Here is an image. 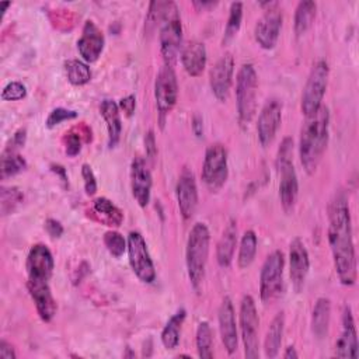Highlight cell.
<instances>
[{
    "instance_id": "obj_41",
    "label": "cell",
    "mask_w": 359,
    "mask_h": 359,
    "mask_svg": "<svg viewBox=\"0 0 359 359\" xmlns=\"http://www.w3.org/2000/svg\"><path fill=\"white\" fill-rule=\"evenodd\" d=\"M27 87L21 81H10L1 90L3 101H18L25 98Z\"/></svg>"
},
{
    "instance_id": "obj_27",
    "label": "cell",
    "mask_w": 359,
    "mask_h": 359,
    "mask_svg": "<svg viewBox=\"0 0 359 359\" xmlns=\"http://www.w3.org/2000/svg\"><path fill=\"white\" fill-rule=\"evenodd\" d=\"M100 112L105 121L107 132H108V147L112 149L119 143L122 133V121H121V109L114 100L105 98L101 102Z\"/></svg>"
},
{
    "instance_id": "obj_18",
    "label": "cell",
    "mask_w": 359,
    "mask_h": 359,
    "mask_svg": "<svg viewBox=\"0 0 359 359\" xmlns=\"http://www.w3.org/2000/svg\"><path fill=\"white\" fill-rule=\"evenodd\" d=\"M151 172L144 158L136 156L130 164V189L140 208H146L151 195Z\"/></svg>"
},
{
    "instance_id": "obj_19",
    "label": "cell",
    "mask_w": 359,
    "mask_h": 359,
    "mask_svg": "<svg viewBox=\"0 0 359 359\" xmlns=\"http://www.w3.org/2000/svg\"><path fill=\"white\" fill-rule=\"evenodd\" d=\"M219 320V332L224 349L229 355L234 353L238 346V334H237V323L236 313L233 307V302L229 296H224L217 311Z\"/></svg>"
},
{
    "instance_id": "obj_38",
    "label": "cell",
    "mask_w": 359,
    "mask_h": 359,
    "mask_svg": "<svg viewBox=\"0 0 359 359\" xmlns=\"http://www.w3.org/2000/svg\"><path fill=\"white\" fill-rule=\"evenodd\" d=\"M24 195L17 187H1L0 189V213L1 216L11 215L22 202Z\"/></svg>"
},
{
    "instance_id": "obj_29",
    "label": "cell",
    "mask_w": 359,
    "mask_h": 359,
    "mask_svg": "<svg viewBox=\"0 0 359 359\" xmlns=\"http://www.w3.org/2000/svg\"><path fill=\"white\" fill-rule=\"evenodd\" d=\"M283 331H285V313L279 311L272 318L265 335L264 352L266 358L273 359L278 356L282 345V339H283Z\"/></svg>"
},
{
    "instance_id": "obj_30",
    "label": "cell",
    "mask_w": 359,
    "mask_h": 359,
    "mask_svg": "<svg viewBox=\"0 0 359 359\" xmlns=\"http://www.w3.org/2000/svg\"><path fill=\"white\" fill-rule=\"evenodd\" d=\"M187 311L185 309H178L165 323L163 331H161V344L165 349H175L180 344V334L181 327L185 321Z\"/></svg>"
},
{
    "instance_id": "obj_26",
    "label": "cell",
    "mask_w": 359,
    "mask_h": 359,
    "mask_svg": "<svg viewBox=\"0 0 359 359\" xmlns=\"http://www.w3.org/2000/svg\"><path fill=\"white\" fill-rule=\"evenodd\" d=\"M237 245V223L230 219L223 229V233L216 245V261L219 266L229 268L234 258V251Z\"/></svg>"
},
{
    "instance_id": "obj_7",
    "label": "cell",
    "mask_w": 359,
    "mask_h": 359,
    "mask_svg": "<svg viewBox=\"0 0 359 359\" xmlns=\"http://www.w3.org/2000/svg\"><path fill=\"white\" fill-rule=\"evenodd\" d=\"M285 255L280 250L272 251L264 261L259 272V297L264 304L275 302L283 290Z\"/></svg>"
},
{
    "instance_id": "obj_32",
    "label": "cell",
    "mask_w": 359,
    "mask_h": 359,
    "mask_svg": "<svg viewBox=\"0 0 359 359\" xmlns=\"http://www.w3.org/2000/svg\"><path fill=\"white\" fill-rule=\"evenodd\" d=\"M316 11H317V4L311 0H303L297 4L294 11V20H293V28L297 36L303 35L311 27L316 18Z\"/></svg>"
},
{
    "instance_id": "obj_12",
    "label": "cell",
    "mask_w": 359,
    "mask_h": 359,
    "mask_svg": "<svg viewBox=\"0 0 359 359\" xmlns=\"http://www.w3.org/2000/svg\"><path fill=\"white\" fill-rule=\"evenodd\" d=\"M282 21H283V14L276 3H272L265 10V13L258 18L254 27V38L262 49L269 50L275 48L280 34Z\"/></svg>"
},
{
    "instance_id": "obj_36",
    "label": "cell",
    "mask_w": 359,
    "mask_h": 359,
    "mask_svg": "<svg viewBox=\"0 0 359 359\" xmlns=\"http://www.w3.org/2000/svg\"><path fill=\"white\" fill-rule=\"evenodd\" d=\"M27 168L25 158L18 151H4L1 153V165L0 174L1 180H7L8 177L17 175L18 172Z\"/></svg>"
},
{
    "instance_id": "obj_47",
    "label": "cell",
    "mask_w": 359,
    "mask_h": 359,
    "mask_svg": "<svg viewBox=\"0 0 359 359\" xmlns=\"http://www.w3.org/2000/svg\"><path fill=\"white\" fill-rule=\"evenodd\" d=\"M0 358L1 359H15L17 358L13 345L10 342H7L6 339L0 341Z\"/></svg>"
},
{
    "instance_id": "obj_3",
    "label": "cell",
    "mask_w": 359,
    "mask_h": 359,
    "mask_svg": "<svg viewBox=\"0 0 359 359\" xmlns=\"http://www.w3.org/2000/svg\"><path fill=\"white\" fill-rule=\"evenodd\" d=\"M209 243L210 233L208 226L205 223H195L188 234L185 248L187 273L191 286L194 287L195 292L201 290V286L205 279L206 264L209 257Z\"/></svg>"
},
{
    "instance_id": "obj_35",
    "label": "cell",
    "mask_w": 359,
    "mask_h": 359,
    "mask_svg": "<svg viewBox=\"0 0 359 359\" xmlns=\"http://www.w3.org/2000/svg\"><path fill=\"white\" fill-rule=\"evenodd\" d=\"M196 351L198 356L202 359L213 358V334L208 321H201L196 327Z\"/></svg>"
},
{
    "instance_id": "obj_4",
    "label": "cell",
    "mask_w": 359,
    "mask_h": 359,
    "mask_svg": "<svg viewBox=\"0 0 359 359\" xmlns=\"http://www.w3.org/2000/svg\"><path fill=\"white\" fill-rule=\"evenodd\" d=\"M160 52L165 66L174 67L177 63L181 43H182V25L178 7L174 1H164L161 20L158 24Z\"/></svg>"
},
{
    "instance_id": "obj_31",
    "label": "cell",
    "mask_w": 359,
    "mask_h": 359,
    "mask_svg": "<svg viewBox=\"0 0 359 359\" xmlns=\"http://www.w3.org/2000/svg\"><path fill=\"white\" fill-rule=\"evenodd\" d=\"M91 142V129L81 122L80 125L72 128L63 136V146L67 156L74 157L81 151L83 143Z\"/></svg>"
},
{
    "instance_id": "obj_24",
    "label": "cell",
    "mask_w": 359,
    "mask_h": 359,
    "mask_svg": "<svg viewBox=\"0 0 359 359\" xmlns=\"http://www.w3.org/2000/svg\"><path fill=\"white\" fill-rule=\"evenodd\" d=\"M208 52L203 42L191 41L181 49V63L191 77H198L205 70Z\"/></svg>"
},
{
    "instance_id": "obj_2",
    "label": "cell",
    "mask_w": 359,
    "mask_h": 359,
    "mask_svg": "<svg viewBox=\"0 0 359 359\" xmlns=\"http://www.w3.org/2000/svg\"><path fill=\"white\" fill-rule=\"evenodd\" d=\"M330 136V111L321 105L317 112L306 116L299 139V157L307 174H313L327 149Z\"/></svg>"
},
{
    "instance_id": "obj_39",
    "label": "cell",
    "mask_w": 359,
    "mask_h": 359,
    "mask_svg": "<svg viewBox=\"0 0 359 359\" xmlns=\"http://www.w3.org/2000/svg\"><path fill=\"white\" fill-rule=\"evenodd\" d=\"M104 245L108 250V252L115 257L119 258L123 255V252L126 251L128 247V240L116 230H108L104 234Z\"/></svg>"
},
{
    "instance_id": "obj_17",
    "label": "cell",
    "mask_w": 359,
    "mask_h": 359,
    "mask_svg": "<svg viewBox=\"0 0 359 359\" xmlns=\"http://www.w3.org/2000/svg\"><path fill=\"white\" fill-rule=\"evenodd\" d=\"M309 269H310L309 251L304 243L299 237H296L292 240L289 245V276L296 293H300L303 290Z\"/></svg>"
},
{
    "instance_id": "obj_48",
    "label": "cell",
    "mask_w": 359,
    "mask_h": 359,
    "mask_svg": "<svg viewBox=\"0 0 359 359\" xmlns=\"http://www.w3.org/2000/svg\"><path fill=\"white\" fill-rule=\"evenodd\" d=\"M192 132L196 137H201L203 133V119L201 115H194L192 118Z\"/></svg>"
},
{
    "instance_id": "obj_49",
    "label": "cell",
    "mask_w": 359,
    "mask_h": 359,
    "mask_svg": "<svg viewBox=\"0 0 359 359\" xmlns=\"http://www.w3.org/2000/svg\"><path fill=\"white\" fill-rule=\"evenodd\" d=\"M50 171L55 172L60 178L62 182L67 184V172H66V168L63 165H60V164H50Z\"/></svg>"
},
{
    "instance_id": "obj_28",
    "label": "cell",
    "mask_w": 359,
    "mask_h": 359,
    "mask_svg": "<svg viewBox=\"0 0 359 359\" xmlns=\"http://www.w3.org/2000/svg\"><path fill=\"white\" fill-rule=\"evenodd\" d=\"M331 320V302L328 297H318L311 311V332L316 338L323 339L328 334Z\"/></svg>"
},
{
    "instance_id": "obj_23",
    "label": "cell",
    "mask_w": 359,
    "mask_h": 359,
    "mask_svg": "<svg viewBox=\"0 0 359 359\" xmlns=\"http://www.w3.org/2000/svg\"><path fill=\"white\" fill-rule=\"evenodd\" d=\"M335 356L342 359L358 358V334L353 314L349 306H345L342 311V330L335 342Z\"/></svg>"
},
{
    "instance_id": "obj_37",
    "label": "cell",
    "mask_w": 359,
    "mask_h": 359,
    "mask_svg": "<svg viewBox=\"0 0 359 359\" xmlns=\"http://www.w3.org/2000/svg\"><path fill=\"white\" fill-rule=\"evenodd\" d=\"M241 21H243V3L241 1H233L230 4L229 18H227V24H226V28H224V32H223L222 45H227L229 42H231L234 39V36L240 31Z\"/></svg>"
},
{
    "instance_id": "obj_1",
    "label": "cell",
    "mask_w": 359,
    "mask_h": 359,
    "mask_svg": "<svg viewBox=\"0 0 359 359\" xmlns=\"http://www.w3.org/2000/svg\"><path fill=\"white\" fill-rule=\"evenodd\" d=\"M328 243L339 282L352 286L356 282V255L349 205L342 192L335 194L328 206Z\"/></svg>"
},
{
    "instance_id": "obj_46",
    "label": "cell",
    "mask_w": 359,
    "mask_h": 359,
    "mask_svg": "<svg viewBox=\"0 0 359 359\" xmlns=\"http://www.w3.org/2000/svg\"><path fill=\"white\" fill-rule=\"evenodd\" d=\"M119 109L125 112L126 116H132V114L135 112V108H136V97L135 95H126L123 97L119 104H118Z\"/></svg>"
},
{
    "instance_id": "obj_6",
    "label": "cell",
    "mask_w": 359,
    "mask_h": 359,
    "mask_svg": "<svg viewBox=\"0 0 359 359\" xmlns=\"http://www.w3.org/2000/svg\"><path fill=\"white\" fill-rule=\"evenodd\" d=\"M330 77V66L324 59L317 60L306 80L302 93L300 109L304 116L313 115L323 105V98L328 86Z\"/></svg>"
},
{
    "instance_id": "obj_9",
    "label": "cell",
    "mask_w": 359,
    "mask_h": 359,
    "mask_svg": "<svg viewBox=\"0 0 359 359\" xmlns=\"http://www.w3.org/2000/svg\"><path fill=\"white\" fill-rule=\"evenodd\" d=\"M201 175L203 184L210 192L219 191L227 181V150L222 143H213L206 149Z\"/></svg>"
},
{
    "instance_id": "obj_16",
    "label": "cell",
    "mask_w": 359,
    "mask_h": 359,
    "mask_svg": "<svg viewBox=\"0 0 359 359\" xmlns=\"http://www.w3.org/2000/svg\"><path fill=\"white\" fill-rule=\"evenodd\" d=\"M175 195L178 209L185 220H189L198 208V187L194 172L189 168H184L178 177L175 185Z\"/></svg>"
},
{
    "instance_id": "obj_11",
    "label": "cell",
    "mask_w": 359,
    "mask_h": 359,
    "mask_svg": "<svg viewBox=\"0 0 359 359\" xmlns=\"http://www.w3.org/2000/svg\"><path fill=\"white\" fill-rule=\"evenodd\" d=\"M178 98V81L174 67L163 66L154 80V100L163 128L164 118L172 111Z\"/></svg>"
},
{
    "instance_id": "obj_25",
    "label": "cell",
    "mask_w": 359,
    "mask_h": 359,
    "mask_svg": "<svg viewBox=\"0 0 359 359\" xmlns=\"http://www.w3.org/2000/svg\"><path fill=\"white\" fill-rule=\"evenodd\" d=\"M88 216L109 227H119L123 222L122 210L105 196L95 198L91 202L88 209Z\"/></svg>"
},
{
    "instance_id": "obj_40",
    "label": "cell",
    "mask_w": 359,
    "mask_h": 359,
    "mask_svg": "<svg viewBox=\"0 0 359 359\" xmlns=\"http://www.w3.org/2000/svg\"><path fill=\"white\" fill-rule=\"evenodd\" d=\"M77 112L74 109H67V108H63V107H57L55 109H52L46 118V128L52 129L55 126H57L59 123L65 122V121H72L74 118H77Z\"/></svg>"
},
{
    "instance_id": "obj_50",
    "label": "cell",
    "mask_w": 359,
    "mask_h": 359,
    "mask_svg": "<svg viewBox=\"0 0 359 359\" xmlns=\"http://www.w3.org/2000/svg\"><path fill=\"white\" fill-rule=\"evenodd\" d=\"M198 10H205V8H212L217 4V1H194L192 3Z\"/></svg>"
},
{
    "instance_id": "obj_52",
    "label": "cell",
    "mask_w": 359,
    "mask_h": 359,
    "mask_svg": "<svg viewBox=\"0 0 359 359\" xmlns=\"http://www.w3.org/2000/svg\"><path fill=\"white\" fill-rule=\"evenodd\" d=\"M123 356H132V358H133V356H135V353H132V352L129 351V348H128V353H125Z\"/></svg>"
},
{
    "instance_id": "obj_44",
    "label": "cell",
    "mask_w": 359,
    "mask_h": 359,
    "mask_svg": "<svg viewBox=\"0 0 359 359\" xmlns=\"http://www.w3.org/2000/svg\"><path fill=\"white\" fill-rule=\"evenodd\" d=\"M144 149H146V156L150 161H153L157 156V146H156V136L154 132L150 129L144 135Z\"/></svg>"
},
{
    "instance_id": "obj_33",
    "label": "cell",
    "mask_w": 359,
    "mask_h": 359,
    "mask_svg": "<svg viewBox=\"0 0 359 359\" xmlns=\"http://www.w3.org/2000/svg\"><path fill=\"white\" fill-rule=\"evenodd\" d=\"M257 247H258V238L254 230H247L241 236L240 247H238V255H237V265L240 269L248 268L257 255Z\"/></svg>"
},
{
    "instance_id": "obj_21",
    "label": "cell",
    "mask_w": 359,
    "mask_h": 359,
    "mask_svg": "<svg viewBox=\"0 0 359 359\" xmlns=\"http://www.w3.org/2000/svg\"><path fill=\"white\" fill-rule=\"evenodd\" d=\"M104 45H105V38L102 31L97 27L94 21L87 20L83 25L81 35L77 41V50L83 57V60L86 63L95 62L101 56L104 50Z\"/></svg>"
},
{
    "instance_id": "obj_10",
    "label": "cell",
    "mask_w": 359,
    "mask_h": 359,
    "mask_svg": "<svg viewBox=\"0 0 359 359\" xmlns=\"http://www.w3.org/2000/svg\"><path fill=\"white\" fill-rule=\"evenodd\" d=\"M126 240L128 259L132 271L143 283H153L156 280V268L143 236L139 231H130Z\"/></svg>"
},
{
    "instance_id": "obj_34",
    "label": "cell",
    "mask_w": 359,
    "mask_h": 359,
    "mask_svg": "<svg viewBox=\"0 0 359 359\" xmlns=\"http://www.w3.org/2000/svg\"><path fill=\"white\" fill-rule=\"evenodd\" d=\"M65 72L69 83L73 86H84L91 80L90 66L84 60H79V59L66 60Z\"/></svg>"
},
{
    "instance_id": "obj_8",
    "label": "cell",
    "mask_w": 359,
    "mask_h": 359,
    "mask_svg": "<svg viewBox=\"0 0 359 359\" xmlns=\"http://www.w3.org/2000/svg\"><path fill=\"white\" fill-rule=\"evenodd\" d=\"M238 324L241 332V341L244 345V356L247 359H257L259 356V341H258V330H259V318L257 313L255 300L251 294L243 296L240 302V314Z\"/></svg>"
},
{
    "instance_id": "obj_14",
    "label": "cell",
    "mask_w": 359,
    "mask_h": 359,
    "mask_svg": "<svg viewBox=\"0 0 359 359\" xmlns=\"http://www.w3.org/2000/svg\"><path fill=\"white\" fill-rule=\"evenodd\" d=\"M234 59L230 53L222 55L212 66L209 73V86L215 98L224 102L229 98V93L233 83Z\"/></svg>"
},
{
    "instance_id": "obj_15",
    "label": "cell",
    "mask_w": 359,
    "mask_h": 359,
    "mask_svg": "<svg viewBox=\"0 0 359 359\" xmlns=\"http://www.w3.org/2000/svg\"><path fill=\"white\" fill-rule=\"evenodd\" d=\"M279 174V199L285 212L293 210L297 195H299V181L297 174L292 160L275 161Z\"/></svg>"
},
{
    "instance_id": "obj_42",
    "label": "cell",
    "mask_w": 359,
    "mask_h": 359,
    "mask_svg": "<svg viewBox=\"0 0 359 359\" xmlns=\"http://www.w3.org/2000/svg\"><path fill=\"white\" fill-rule=\"evenodd\" d=\"M81 177H83V182H84L86 194L88 196H93L97 192V180H95V174H94L91 165H88V164L81 165Z\"/></svg>"
},
{
    "instance_id": "obj_45",
    "label": "cell",
    "mask_w": 359,
    "mask_h": 359,
    "mask_svg": "<svg viewBox=\"0 0 359 359\" xmlns=\"http://www.w3.org/2000/svg\"><path fill=\"white\" fill-rule=\"evenodd\" d=\"M43 224H45L46 233H48L52 238H59V237L63 234V231H65L62 223H60L59 220H56V219L49 217V219L45 220Z\"/></svg>"
},
{
    "instance_id": "obj_22",
    "label": "cell",
    "mask_w": 359,
    "mask_h": 359,
    "mask_svg": "<svg viewBox=\"0 0 359 359\" xmlns=\"http://www.w3.org/2000/svg\"><path fill=\"white\" fill-rule=\"evenodd\" d=\"M27 289H28V293H29L31 299L34 300V304H35V309H36V313H38L39 318L45 323L52 321V318L56 314L57 304H56V300L53 299V294L50 292L49 282L28 279L27 280Z\"/></svg>"
},
{
    "instance_id": "obj_43",
    "label": "cell",
    "mask_w": 359,
    "mask_h": 359,
    "mask_svg": "<svg viewBox=\"0 0 359 359\" xmlns=\"http://www.w3.org/2000/svg\"><path fill=\"white\" fill-rule=\"evenodd\" d=\"M25 142H27V129L25 128H20L8 139V142L6 143L3 150L4 151H18L21 147H24Z\"/></svg>"
},
{
    "instance_id": "obj_51",
    "label": "cell",
    "mask_w": 359,
    "mask_h": 359,
    "mask_svg": "<svg viewBox=\"0 0 359 359\" xmlns=\"http://www.w3.org/2000/svg\"><path fill=\"white\" fill-rule=\"evenodd\" d=\"M285 359H297L299 358V353L296 352L294 346H287L282 355Z\"/></svg>"
},
{
    "instance_id": "obj_13",
    "label": "cell",
    "mask_w": 359,
    "mask_h": 359,
    "mask_svg": "<svg viewBox=\"0 0 359 359\" xmlns=\"http://www.w3.org/2000/svg\"><path fill=\"white\" fill-rule=\"evenodd\" d=\"M282 109H283L282 101L275 97L269 98L264 104L257 122L258 142L262 147L269 146L275 139L282 122Z\"/></svg>"
},
{
    "instance_id": "obj_5",
    "label": "cell",
    "mask_w": 359,
    "mask_h": 359,
    "mask_svg": "<svg viewBox=\"0 0 359 359\" xmlns=\"http://www.w3.org/2000/svg\"><path fill=\"white\" fill-rule=\"evenodd\" d=\"M258 76L251 63H244L236 79V107L237 118L241 126H247L257 111Z\"/></svg>"
},
{
    "instance_id": "obj_20",
    "label": "cell",
    "mask_w": 359,
    "mask_h": 359,
    "mask_svg": "<svg viewBox=\"0 0 359 359\" xmlns=\"http://www.w3.org/2000/svg\"><path fill=\"white\" fill-rule=\"evenodd\" d=\"M53 255L45 244H34L27 257L28 279L49 282L53 273Z\"/></svg>"
}]
</instances>
